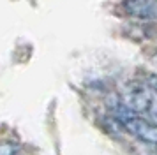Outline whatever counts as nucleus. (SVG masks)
Wrapping results in <instances>:
<instances>
[{"label":"nucleus","mask_w":157,"mask_h":155,"mask_svg":"<svg viewBox=\"0 0 157 155\" xmlns=\"http://www.w3.org/2000/svg\"><path fill=\"white\" fill-rule=\"evenodd\" d=\"M117 118L122 123V127L136 136L138 139L147 141V143H154L157 145V122L152 118H147L143 115H136V113L129 111L125 106H120L117 109Z\"/></svg>","instance_id":"f257e3e1"},{"label":"nucleus","mask_w":157,"mask_h":155,"mask_svg":"<svg viewBox=\"0 0 157 155\" xmlns=\"http://www.w3.org/2000/svg\"><path fill=\"white\" fill-rule=\"evenodd\" d=\"M154 86H155V92H157V79H155V85H154Z\"/></svg>","instance_id":"39448f33"},{"label":"nucleus","mask_w":157,"mask_h":155,"mask_svg":"<svg viewBox=\"0 0 157 155\" xmlns=\"http://www.w3.org/2000/svg\"><path fill=\"white\" fill-rule=\"evenodd\" d=\"M124 106L127 108L129 111L136 113V115H141V113H147L152 106V97H150L148 90L145 86H140V85H134L131 86L125 93V100H124Z\"/></svg>","instance_id":"f03ea898"},{"label":"nucleus","mask_w":157,"mask_h":155,"mask_svg":"<svg viewBox=\"0 0 157 155\" xmlns=\"http://www.w3.org/2000/svg\"><path fill=\"white\" fill-rule=\"evenodd\" d=\"M155 152H157V145H155Z\"/></svg>","instance_id":"423d86ee"},{"label":"nucleus","mask_w":157,"mask_h":155,"mask_svg":"<svg viewBox=\"0 0 157 155\" xmlns=\"http://www.w3.org/2000/svg\"><path fill=\"white\" fill-rule=\"evenodd\" d=\"M18 145L13 141H0V155H18Z\"/></svg>","instance_id":"20e7f679"},{"label":"nucleus","mask_w":157,"mask_h":155,"mask_svg":"<svg viewBox=\"0 0 157 155\" xmlns=\"http://www.w3.org/2000/svg\"><path fill=\"white\" fill-rule=\"evenodd\" d=\"M124 11L140 20H157V0H124Z\"/></svg>","instance_id":"7ed1b4c3"}]
</instances>
